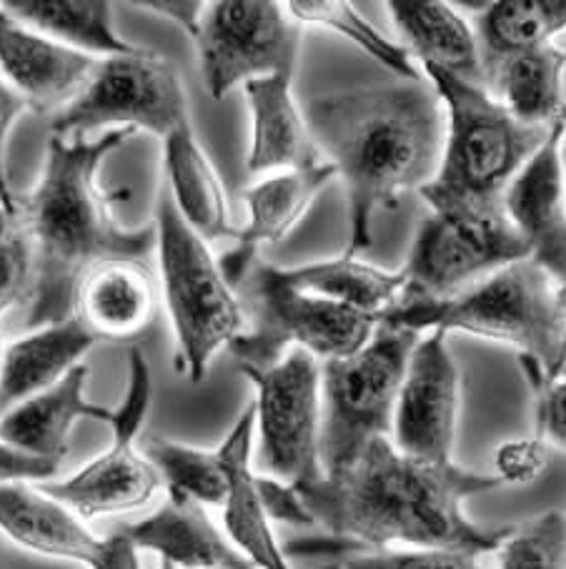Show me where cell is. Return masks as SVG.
I'll return each mask as SVG.
<instances>
[{
  "mask_svg": "<svg viewBox=\"0 0 566 569\" xmlns=\"http://www.w3.org/2000/svg\"><path fill=\"white\" fill-rule=\"evenodd\" d=\"M504 487L496 475L466 472L406 457L382 437L338 475H324L296 492L329 535L351 549L376 552L392 545L408 549L496 552L512 527L484 529L464 515V499Z\"/></svg>",
  "mask_w": 566,
  "mask_h": 569,
  "instance_id": "6da1fadb",
  "label": "cell"
},
{
  "mask_svg": "<svg viewBox=\"0 0 566 569\" xmlns=\"http://www.w3.org/2000/svg\"><path fill=\"white\" fill-rule=\"evenodd\" d=\"M133 136V129H111L95 141L51 136L41 181L18 193L16 226L33 253L28 329L75 317L83 281L101 263L143 261L153 251L155 226L123 229L111 206L129 193H105L99 183L103 161Z\"/></svg>",
  "mask_w": 566,
  "mask_h": 569,
  "instance_id": "7a4b0ae2",
  "label": "cell"
},
{
  "mask_svg": "<svg viewBox=\"0 0 566 569\" xmlns=\"http://www.w3.org/2000/svg\"><path fill=\"white\" fill-rule=\"evenodd\" d=\"M304 116L321 156L344 179V257L356 259L374 243L376 213L396 209L404 193L434 181L446 141L444 103L424 78L316 96Z\"/></svg>",
  "mask_w": 566,
  "mask_h": 569,
  "instance_id": "3957f363",
  "label": "cell"
},
{
  "mask_svg": "<svg viewBox=\"0 0 566 569\" xmlns=\"http://www.w3.org/2000/svg\"><path fill=\"white\" fill-rule=\"evenodd\" d=\"M402 329L468 331L519 351L536 389L566 369V319L559 283L532 259L494 271L489 279L436 301H396L382 321Z\"/></svg>",
  "mask_w": 566,
  "mask_h": 569,
  "instance_id": "277c9868",
  "label": "cell"
},
{
  "mask_svg": "<svg viewBox=\"0 0 566 569\" xmlns=\"http://www.w3.org/2000/svg\"><path fill=\"white\" fill-rule=\"evenodd\" d=\"M446 111L444 156L422 199L438 213L504 211V196L552 126H526L482 86L422 66Z\"/></svg>",
  "mask_w": 566,
  "mask_h": 569,
  "instance_id": "5b68a950",
  "label": "cell"
},
{
  "mask_svg": "<svg viewBox=\"0 0 566 569\" xmlns=\"http://www.w3.org/2000/svg\"><path fill=\"white\" fill-rule=\"evenodd\" d=\"M155 247L161 261L163 299L179 339L175 369L201 385L209 375L211 359L241 337L246 327L241 301L223 279L219 261L175 206L163 183L155 203Z\"/></svg>",
  "mask_w": 566,
  "mask_h": 569,
  "instance_id": "8992f818",
  "label": "cell"
},
{
  "mask_svg": "<svg viewBox=\"0 0 566 569\" xmlns=\"http://www.w3.org/2000/svg\"><path fill=\"white\" fill-rule=\"evenodd\" d=\"M239 301L249 331L231 341L229 351L239 369H269L286 349H306L316 359H344L364 349L378 319L344 303L296 289L286 269L256 261L241 281Z\"/></svg>",
  "mask_w": 566,
  "mask_h": 569,
  "instance_id": "52a82bcc",
  "label": "cell"
},
{
  "mask_svg": "<svg viewBox=\"0 0 566 569\" xmlns=\"http://www.w3.org/2000/svg\"><path fill=\"white\" fill-rule=\"evenodd\" d=\"M422 331L378 323L368 345L321 367V439L324 475H338L371 441L392 435L394 409L408 359Z\"/></svg>",
  "mask_w": 566,
  "mask_h": 569,
  "instance_id": "ba28073f",
  "label": "cell"
},
{
  "mask_svg": "<svg viewBox=\"0 0 566 569\" xmlns=\"http://www.w3.org/2000/svg\"><path fill=\"white\" fill-rule=\"evenodd\" d=\"M189 101L169 58L135 46L131 53L101 58L88 86L51 123L53 136L78 139L93 129H133L169 139L189 126Z\"/></svg>",
  "mask_w": 566,
  "mask_h": 569,
  "instance_id": "9c48e42d",
  "label": "cell"
},
{
  "mask_svg": "<svg viewBox=\"0 0 566 569\" xmlns=\"http://www.w3.org/2000/svg\"><path fill=\"white\" fill-rule=\"evenodd\" d=\"M529 259L506 211H432L416 231L398 301H436L464 291L484 273Z\"/></svg>",
  "mask_w": 566,
  "mask_h": 569,
  "instance_id": "30bf717a",
  "label": "cell"
},
{
  "mask_svg": "<svg viewBox=\"0 0 566 569\" xmlns=\"http://www.w3.org/2000/svg\"><path fill=\"white\" fill-rule=\"evenodd\" d=\"M241 375L256 387L259 462L266 477L294 489L324 477L321 439V365L306 349H289L269 369L243 367Z\"/></svg>",
  "mask_w": 566,
  "mask_h": 569,
  "instance_id": "8fae6325",
  "label": "cell"
},
{
  "mask_svg": "<svg viewBox=\"0 0 566 569\" xmlns=\"http://www.w3.org/2000/svg\"><path fill=\"white\" fill-rule=\"evenodd\" d=\"M153 401V377L141 349L129 355V381L119 409H113L111 447L63 482L41 485L81 519L135 512L151 502L163 487L153 465L135 449Z\"/></svg>",
  "mask_w": 566,
  "mask_h": 569,
  "instance_id": "7c38bea8",
  "label": "cell"
},
{
  "mask_svg": "<svg viewBox=\"0 0 566 569\" xmlns=\"http://www.w3.org/2000/svg\"><path fill=\"white\" fill-rule=\"evenodd\" d=\"M201 76L213 101L239 83L266 76L294 78L301 23L271 0H219L203 11L199 33Z\"/></svg>",
  "mask_w": 566,
  "mask_h": 569,
  "instance_id": "4fadbf2b",
  "label": "cell"
},
{
  "mask_svg": "<svg viewBox=\"0 0 566 569\" xmlns=\"http://www.w3.org/2000/svg\"><path fill=\"white\" fill-rule=\"evenodd\" d=\"M458 415V369L448 351V331L418 339L398 391L392 445L406 457L432 465L452 462Z\"/></svg>",
  "mask_w": 566,
  "mask_h": 569,
  "instance_id": "5bb4252c",
  "label": "cell"
},
{
  "mask_svg": "<svg viewBox=\"0 0 566 569\" xmlns=\"http://www.w3.org/2000/svg\"><path fill=\"white\" fill-rule=\"evenodd\" d=\"M566 116L552 123L549 139L512 181L504 211L529 249V259L564 287L566 283V183L562 136Z\"/></svg>",
  "mask_w": 566,
  "mask_h": 569,
  "instance_id": "9a60e30c",
  "label": "cell"
},
{
  "mask_svg": "<svg viewBox=\"0 0 566 569\" xmlns=\"http://www.w3.org/2000/svg\"><path fill=\"white\" fill-rule=\"evenodd\" d=\"M101 58L33 31L0 6V76L38 113L63 111L81 96Z\"/></svg>",
  "mask_w": 566,
  "mask_h": 569,
  "instance_id": "2e32d148",
  "label": "cell"
},
{
  "mask_svg": "<svg viewBox=\"0 0 566 569\" xmlns=\"http://www.w3.org/2000/svg\"><path fill=\"white\" fill-rule=\"evenodd\" d=\"M334 176V166L324 161L314 169L276 173L246 189L243 201L249 206V223L236 233V247L223 253L219 261L223 279L233 291L241 287L253 263L259 261V249L263 243L286 239Z\"/></svg>",
  "mask_w": 566,
  "mask_h": 569,
  "instance_id": "e0dca14e",
  "label": "cell"
},
{
  "mask_svg": "<svg viewBox=\"0 0 566 569\" xmlns=\"http://www.w3.org/2000/svg\"><path fill=\"white\" fill-rule=\"evenodd\" d=\"M253 435H256V409L251 401L219 447L229 472V497L221 507L223 529L229 542L253 569H291L256 489V472L251 469Z\"/></svg>",
  "mask_w": 566,
  "mask_h": 569,
  "instance_id": "ac0fdd59",
  "label": "cell"
},
{
  "mask_svg": "<svg viewBox=\"0 0 566 569\" xmlns=\"http://www.w3.org/2000/svg\"><path fill=\"white\" fill-rule=\"evenodd\" d=\"M0 532L28 552L91 567L103 547L85 519L46 492L41 485L0 487Z\"/></svg>",
  "mask_w": 566,
  "mask_h": 569,
  "instance_id": "d6986e66",
  "label": "cell"
},
{
  "mask_svg": "<svg viewBox=\"0 0 566 569\" xmlns=\"http://www.w3.org/2000/svg\"><path fill=\"white\" fill-rule=\"evenodd\" d=\"M289 76H266L243 86L251 108L249 173L304 171L324 163L306 116L294 101Z\"/></svg>",
  "mask_w": 566,
  "mask_h": 569,
  "instance_id": "ffe728a7",
  "label": "cell"
},
{
  "mask_svg": "<svg viewBox=\"0 0 566 569\" xmlns=\"http://www.w3.org/2000/svg\"><path fill=\"white\" fill-rule=\"evenodd\" d=\"M123 535L145 552L161 557L173 569L251 567L229 537L211 522L206 507L191 499L171 497L141 522L121 527Z\"/></svg>",
  "mask_w": 566,
  "mask_h": 569,
  "instance_id": "44dd1931",
  "label": "cell"
},
{
  "mask_svg": "<svg viewBox=\"0 0 566 569\" xmlns=\"http://www.w3.org/2000/svg\"><path fill=\"white\" fill-rule=\"evenodd\" d=\"M88 367L78 365L73 371L21 405L0 415V439L28 455L63 462L68 439L81 419H95L111 425L113 409L93 405L85 399Z\"/></svg>",
  "mask_w": 566,
  "mask_h": 569,
  "instance_id": "7402d4cb",
  "label": "cell"
},
{
  "mask_svg": "<svg viewBox=\"0 0 566 569\" xmlns=\"http://www.w3.org/2000/svg\"><path fill=\"white\" fill-rule=\"evenodd\" d=\"M95 345L99 337L78 313L8 345L0 357V415L58 385Z\"/></svg>",
  "mask_w": 566,
  "mask_h": 569,
  "instance_id": "603a6c76",
  "label": "cell"
},
{
  "mask_svg": "<svg viewBox=\"0 0 566 569\" xmlns=\"http://www.w3.org/2000/svg\"><path fill=\"white\" fill-rule=\"evenodd\" d=\"M75 313L99 341L139 337L155 317V287L149 267L133 259L101 263L83 281Z\"/></svg>",
  "mask_w": 566,
  "mask_h": 569,
  "instance_id": "cb8c5ba5",
  "label": "cell"
},
{
  "mask_svg": "<svg viewBox=\"0 0 566 569\" xmlns=\"http://www.w3.org/2000/svg\"><path fill=\"white\" fill-rule=\"evenodd\" d=\"M388 13L406 41V51L416 56L422 66L442 68L448 76L484 88L474 31L454 6L436 0H392Z\"/></svg>",
  "mask_w": 566,
  "mask_h": 569,
  "instance_id": "d4e9b609",
  "label": "cell"
},
{
  "mask_svg": "<svg viewBox=\"0 0 566 569\" xmlns=\"http://www.w3.org/2000/svg\"><path fill=\"white\" fill-rule=\"evenodd\" d=\"M165 186L181 216L203 241L236 239L219 173L193 136L191 123L163 139Z\"/></svg>",
  "mask_w": 566,
  "mask_h": 569,
  "instance_id": "484cf974",
  "label": "cell"
},
{
  "mask_svg": "<svg viewBox=\"0 0 566 569\" xmlns=\"http://www.w3.org/2000/svg\"><path fill=\"white\" fill-rule=\"evenodd\" d=\"M484 86L512 58L552 43L566 28V0H499L472 18Z\"/></svg>",
  "mask_w": 566,
  "mask_h": 569,
  "instance_id": "4316f807",
  "label": "cell"
},
{
  "mask_svg": "<svg viewBox=\"0 0 566 569\" xmlns=\"http://www.w3.org/2000/svg\"><path fill=\"white\" fill-rule=\"evenodd\" d=\"M566 48L546 43L506 61L489 81L496 101L526 126H552L566 116Z\"/></svg>",
  "mask_w": 566,
  "mask_h": 569,
  "instance_id": "83f0119b",
  "label": "cell"
},
{
  "mask_svg": "<svg viewBox=\"0 0 566 569\" xmlns=\"http://www.w3.org/2000/svg\"><path fill=\"white\" fill-rule=\"evenodd\" d=\"M18 23L85 56H123L135 46L115 33L113 6L105 0H6Z\"/></svg>",
  "mask_w": 566,
  "mask_h": 569,
  "instance_id": "f1b7e54d",
  "label": "cell"
},
{
  "mask_svg": "<svg viewBox=\"0 0 566 569\" xmlns=\"http://www.w3.org/2000/svg\"><path fill=\"white\" fill-rule=\"evenodd\" d=\"M286 277L301 291L371 313L378 321L398 301L404 289L402 271H384L344 253L338 259L286 269Z\"/></svg>",
  "mask_w": 566,
  "mask_h": 569,
  "instance_id": "f546056e",
  "label": "cell"
},
{
  "mask_svg": "<svg viewBox=\"0 0 566 569\" xmlns=\"http://www.w3.org/2000/svg\"><path fill=\"white\" fill-rule=\"evenodd\" d=\"M141 451L171 497L191 499L203 507L226 505L229 472L219 449H199L165 437H149L143 439Z\"/></svg>",
  "mask_w": 566,
  "mask_h": 569,
  "instance_id": "4dcf8cb0",
  "label": "cell"
},
{
  "mask_svg": "<svg viewBox=\"0 0 566 569\" xmlns=\"http://www.w3.org/2000/svg\"><path fill=\"white\" fill-rule=\"evenodd\" d=\"M283 8L301 26H324L344 36L346 41L356 43L374 61L394 71L402 81H424L426 78L422 66H416L414 56L406 51V46L388 41L382 31H376L346 0H291Z\"/></svg>",
  "mask_w": 566,
  "mask_h": 569,
  "instance_id": "1f68e13d",
  "label": "cell"
},
{
  "mask_svg": "<svg viewBox=\"0 0 566 569\" xmlns=\"http://www.w3.org/2000/svg\"><path fill=\"white\" fill-rule=\"evenodd\" d=\"M496 555L499 569H566V515L554 509L512 527Z\"/></svg>",
  "mask_w": 566,
  "mask_h": 569,
  "instance_id": "d6a6232c",
  "label": "cell"
},
{
  "mask_svg": "<svg viewBox=\"0 0 566 569\" xmlns=\"http://www.w3.org/2000/svg\"><path fill=\"white\" fill-rule=\"evenodd\" d=\"M341 569H484L479 555L462 549H376L351 555Z\"/></svg>",
  "mask_w": 566,
  "mask_h": 569,
  "instance_id": "836d02e7",
  "label": "cell"
},
{
  "mask_svg": "<svg viewBox=\"0 0 566 569\" xmlns=\"http://www.w3.org/2000/svg\"><path fill=\"white\" fill-rule=\"evenodd\" d=\"M33 279V253L21 231H16L6 241H0V317L13 303L28 297Z\"/></svg>",
  "mask_w": 566,
  "mask_h": 569,
  "instance_id": "e575fe53",
  "label": "cell"
},
{
  "mask_svg": "<svg viewBox=\"0 0 566 569\" xmlns=\"http://www.w3.org/2000/svg\"><path fill=\"white\" fill-rule=\"evenodd\" d=\"M546 445L539 439H516L506 441L496 449L494 465L496 477L504 485H529L544 472L546 467Z\"/></svg>",
  "mask_w": 566,
  "mask_h": 569,
  "instance_id": "d590c367",
  "label": "cell"
},
{
  "mask_svg": "<svg viewBox=\"0 0 566 569\" xmlns=\"http://www.w3.org/2000/svg\"><path fill=\"white\" fill-rule=\"evenodd\" d=\"M536 395V439L546 447L566 451V369L552 381L534 389Z\"/></svg>",
  "mask_w": 566,
  "mask_h": 569,
  "instance_id": "8d00e7d4",
  "label": "cell"
},
{
  "mask_svg": "<svg viewBox=\"0 0 566 569\" xmlns=\"http://www.w3.org/2000/svg\"><path fill=\"white\" fill-rule=\"evenodd\" d=\"M256 489L271 522H283L294 527L314 525V517H311L306 509L304 499H301V495L291 485H283L279 479L266 475H256Z\"/></svg>",
  "mask_w": 566,
  "mask_h": 569,
  "instance_id": "74e56055",
  "label": "cell"
},
{
  "mask_svg": "<svg viewBox=\"0 0 566 569\" xmlns=\"http://www.w3.org/2000/svg\"><path fill=\"white\" fill-rule=\"evenodd\" d=\"M58 469H61V462L28 455V451L0 439V487L18 482L46 485L58 475Z\"/></svg>",
  "mask_w": 566,
  "mask_h": 569,
  "instance_id": "f35d334b",
  "label": "cell"
},
{
  "mask_svg": "<svg viewBox=\"0 0 566 569\" xmlns=\"http://www.w3.org/2000/svg\"><path fill=\"white\" fill-rule=\"evenodd\" d=\"M26 111H31V106H28L26 98L18 91H13V86L0 76V201H3V206L13 219H16L18 193L11 189V183H8L6 141H8V133L13 129V123L21 119Z\"/></svg>",
  "mask_w": 566,
  "mask_h": 569,
  "instance_id": "ab89813d",
  "label": "cell"
},
{
  "mask_svg": "<svg viewBox=\"0 0 566 569\" xmlns=\"http://www.w3.org/2000/svg\"><path fill=\"white\" fill-rule=\"evenodd\" d=\"M135 6L149 8L151 13L169 18V21L181 26L191 38H196L203 11H206V3H199V0H183V3L181 0L179 3H175V0H139Z\"/></svg>",
  "mask_w": 566,
  "mask_h": 569,
  "instance_id": "60d3db41",
  "label": "cell"
},
{
  "mask_svg": "<svg viewBox=\"0 0 566 569\" xmlns=\"http://www.w3.org/2000/svg\"><path fill=\"white\" fill-rule=\"evenodd\" d=\"M88 569H143V565L139 547L123 535V529H119V532L103 537L101 552Z\"/></svg>",
  "mask_w": 566,
  "mask_h": 569,
  "instance_id": "b9f144b4",
  "label": "cell"
},
{
  "mask_svg": "<svg viewBox=\"0 0 566 569\" xmlns=\"http://www.w3.org/2000/svg\"><path fill=\"white\" fill-rule=\"evenodd\" d=\"M13 231H16V219L11 213H8L3 201H0V241H6Z\"/></svg>",
  "mask_w": 566,
  "mask_h": 569,
  "instance_id": "7bdbcfd3",
  "label": "cell"
},
{
  "mask_svg": "<svg viewBox=\"0 0 566 569\" xmlns=\"http://www.w3.org/2000/svg\"><path fill=\"white\" fill-rule=\"evenodd\" d=\"M564 93H566V78H564ZM562 169H564V183H566V129L562 136ZM559 297H562V301L566 299V283L564 287H559Z\"/></svg>",
  "mask_w": 566,
  "mask_h": 569,
  "instance_id": "ee69618b",
  "label": "cell"
},
{
  "mask_svg": "<svg viewBox=\"0 0 566 569\" xmlns=\"http://www.w3.org/2000/svg\"><path fill=\"white\" fill-rule=\"evenodd\" d=\"M163 569H173V567H163ZM219 569H253V567H219Z\"/></svg>",
  "mask_w": 566,
  "mask_h": 569,
  "instance_id": "f6af8a7d",
  "label": "cell"
},
{
  "mask_svg": "<svg viewBox=\"0 0 566 569\" xmlns=\"http://www.w3.org/2000/svg\"><path fill=\"white\" fill-rule=\"evenodd\" d=\"M324 569H341L338 565H331V567H324Z\"/></svg>",
  "mask_w": 566,
  "mask_h": 569,
  "instance_id": "bcb514c9",
  "label": "cell"
},
{
  "mask_svg": "<svg viewBox=\"0 0 566 569\" xmlns=\"http://www.w3.org/2000/svg\"><path fill=\"white\" fill-rule=\"evenodd\" d=\"M0 357H3V341H0Z\"/></svg>",
  "mask_w": 566,
  "mask_h": 569,
  "instance_id": "7dc6e473",
  "label": "cell"
}]
</instances>
